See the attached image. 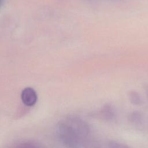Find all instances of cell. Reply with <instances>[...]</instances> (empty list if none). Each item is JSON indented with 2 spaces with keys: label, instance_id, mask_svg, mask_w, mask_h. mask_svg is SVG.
<instances>
[{
  "label": "cell",
  "instance_id": "obj_3",
  "mask_svg": "<svg viewBox=\"0 0 148 148\" xmlns=\"http://www.w3.org/2000/svg\"><path fill=\"white\" fill-rule=\"evenodd\" d=\"M101 114L102 117H103V118L109 120H112L116 117L115 110L113 107L108 105H106L102 108L101 112Z\"/></svg>",
  "mask_w": 148,
  "mask_h": 148
},
{
  "label": "cell",
  "instance_id": "obj_6",
  "mask_svg": "<svg viewBox=\"0 0 148 148\" xmlns=\"http://www.w3.org/2000/svg\"><path fill=\"white\" fill-rule=\"evenodd\" d=\"M6 0H0V5H1V7H2L3 5L5 3Z\"/></svg>",
  "mask_w": 148,
  "mask_h": 148
},
{
  "label": "cell",
  "instance_id": "obj_1",
  "mask_svg": "<svg viewBox=\"0 0 148 148\" xmlns=\"http://www.w3.org/2000/svg\"><path fill=\"white\" fill-rule=\"evenodd\" d=\"M56 135L59 140L68 147H83L91 140L88 124L76 116H69L60 120L56 126Z\"/></svg>",
  "mask_w": 148,
  "mask_h": 148
},
{
  "label": "cell",
  "instance_id": "obj_5",
  "mask_svg": "<svg viewBox=\"0 0 148 148\" xmlns=\"http://www.w3.org/2000/svg\"><path fill=\"white\" fill-rule=\"evenodd\" d=\"M129 120L133 124H139L142 121V116L140 113L134 112L129 115Z\"/></svg>",
  "mask_w": 148,
  "mask_h": 148
},
{
  "label": "cell",
  "instance_id": "obj_2",
  "mask_svg": "<svg viewBox=\"0 0 148 148\" xmlns=\"http://www.w3.org/2000/svg\"><path fill=\"white\" fill-rule=\"evenodd\" d=\"M21 99L25 106H32L36 103L38 97L34 89L31 87H26L21 92Z\"/></svg>",
  "mask_w": 148,
  "mask_h": 148
},
{
  "label": "cell",
  "instance_id": "obj_4",
  "mask_svg": "<svg viewBox=\"0 0 148 148\" xmlns=\"http://www.w3.org/2000/svg\"><path fill=\"white\" fill-rule=\"evenodd\" d=\"M129 98L131 102L134 105H139L142 103V98L140 95L136 91H131L129 94Z\"/></svg>",
  "mask_w": 148,
  "mask_h": 148
}]
</instances>
